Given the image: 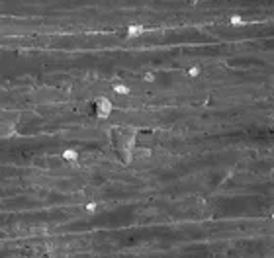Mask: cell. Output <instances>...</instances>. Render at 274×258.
<instances>
[{
  "label": "cell",
  "mask_w": 274,
  "mask_h": 258,
  "mask_svg": "<svg viewBox=\"0 0 274 258\" xmlns=\"http://www.w3.org/2000/svg\"><path fill=\"white\" fill-rule=\"evenodd\" d=\"M135 137L137 131L133 127H122V129H116L114 131V143H116V149L122 155L123 162L129 164L133 159V151H135Z\"/></svg>",
  "instance_id": "1"
},
{
  "label": "cell",
  "mask_w": 274,
  "mask_h": 258,
  "mask_svg": "<svg viewBox=\"0 0 274 258\" xmlns=\"http://www.w3.org/2000/svg\"><path fill=\"white\" fill-rule=\"evenodd\" d=\"M112 110H114L112 100H108L106 96H100V98H96V102H94V112H96V117H100V119H106V117H110Z\"/></svg>",
  "instance_id": "2"
},
{
  "label": "cell",
  "mask_w": 274,
  "mask_h": 258,
  "mask_svg": "<svg viewBox=\"0 0 274 258\" xmlns=\"http://www.w3.org/2000/svg\"><path fill=\"white\" fill-rule=\"evenodd\" d=\"M14 133H16V129H14V125H12V123L0 121V141H2V139H10Z\"/></svg>",
  "instance_id": "3"
},
{
  "label": "cell",
  "mask_w": 274,
  "mask_h": 258,
  "mask_svg": "<svg viewBox=\"0 0 274 258\" xmlns=\"http://www.w3.org/2000/svg\"><path fill=\"white\" fill-rule=\"evenodd\" d=\"M143 33H145V28H143V26H129L127 28V39L141 37Z\"/></svg>",
  "instance_id": "4"
},
{
  "label": "cell",
  "mask_w": 274,
  "mask_h": 258,
  "mask_svg": "<svg viewBox=\"0 0 274 258\" xmlns=\"http://www.w3.org/2000/svg\"><path fill=\"white\" fill-rule=\"evenodd\" d=\"M63 159H65L67 162H76V159H78V153H76L75 149H67L65 153H63Z\"/></svg>",
  "instance_id": "5"
},
{
  "label": "cell",
  "mask_w": 274,
  "mask_h": 258,
  "mask_svg": "<svg viewBox=\"0 0 274 258\" xmlns=\"http://www.w3.org/2000/svg\"><path fill=\"white\" fill-rule=\"evenodd\" d=\"M114 90H116L118 94H123V96H127V94L131 92V90H129L125 84H114Z\"/></svg>",
  "instance_id": "6"
},
{
  "label": "cell",
  "mask_w": 274,
  "mask_h": 258,
  "mask_svg": "<svg viewBox=\"0 0 274 258\" xmlns=\"http://www.w3.org/2000/svg\"><path fill=\"white\" fill-rule=\"evenodd\" d=\"M229 23H231V26H245V20H243L241 18V16H231V20H229Z\"/></svg>",
  "instance_id": "7"
},
{
  "label": "cell",
  "mask_w": 274,
  "mask_h": 258,
  "mask_svg": "<svg viewBox=\"0 0 274 258\" xmlns=\"http://www.w3.org/2000/svg\"><path fill=\"white\" fill-rule=\"evenodd\" d=\"M200 75V67H192V69H188V76H198Z\"/></svg>",
  "instance_id": "8"
},
{
  "label": "cell",
  "mask_w": 274,
  "mask_h": 258,
  "mask_svg": "<svg viewBox=\"0 0 274 258\" xmlns=\"http://www.w3.org/2000/svg\"><path fill=\"white\" fill-rule=\"evenodd\" d=\"M143 78H145V82H153V80H155V75H153V72H147Z\"/></svg>",
  "instance_id": "9"
},
{
  "label": "cell",
  "mask_w": 274,
  "mask_h": 258,
  "mask_svg": "<svg viewBox=\"0 0 274 258\" xmlns=\"http://www.w3.org/2000/svg\"><path fill=\"white\" fill-rule=\"evenodd\" d=\"M86 209H88V211H94L96 209V203H88V205H86Z\"/></svg>",
  "instance_id": "10"
},
{
  "label": "cell",
  "mask_w": 274,
  "mask_h": 258,
  "mask_svg": "<svg viewBox=\"0 0 274 258\" xmlns=\"http://www.w3.org/2000/svg\"><path fill=\"white\" fill-rule=\"evenodd\" d=\"M188 2L194 6V4H200V2H206V0H188Z\"/></svg>",
  "instance_id": "11"
}]
</instances>
